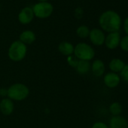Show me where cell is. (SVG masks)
Returning <instances> with one entry per match:
<instances>
[{
  "label": "cell",
  "instance_id": "obj_1",
  "mask_svg": "<svg viewBox=\"0 0 128 128\" xmlns=\"http://www.w3.org/2000/svg\"><path fill=\"white\" fill-rule=\"evenodd\" d=\"M99 24L102 30L108 33L118 32L121 26V18L116 12L108 10L100 16Z\"/></svg>",
  "mask_w": 128,
  "mask_h": 128
},
{
  "label": "cell",
  "instance_id": "obj_2",
  "mask_svg": "<svg viewBox=\"0 0 128 128\" xmlns=\"http://www.w3.org/2000/svg\"><path fill=\"white\" fill-rule=\"evenodd\" d=\"M29 88L22 83H15L8 88V97L12 101H22L28 97Z\"/></svg>",
  "mask_w": 128,
  "mask_h": 128
},
{
  "label": "cell",
  "instance_id": "obj_3",
  "mask_svg": "<svg viewBox=\"0 0 128 128\" xmlns=\"http://www.w3.org/2000/svg\"><path fill=\"white\" fill-rule=\"evenodd\" d=\"M27 53V47L19 40L13 42L8 51V57L14 62H20L24 60Z\"/></svg>",
  "mask_w": 128,
  "mask_h": 128
},
{
  "label": "cell",
  "instance_id": "obj_4",
  "mask_svg": "<svg viewBox=\"0 0 128 128\" xmlns=\"http://www.w3.org/2000/svg\"><path fill=\"white\" fill-rule=\"evenodd\" d=\"M73 54L80 60L90 61L94 58L95 50L90 44L85 42H80L75 46Z\"/></svg>",
  "mask_w": 128,
  "mask_h": 128
},
{
  "label": "cell",
  "instance_id": "obj_5",
  "mask_svg": "<svg viewBox=\"0 0 128 128\" xmlns=\"http://www.w3.org/2000/svg\"><path fill=\"white\" fill-rule=\"evenodd\" d=\"M32 11L35 17L40 19H45L52 14L54 7L48 2H39L34 5Z\"/></svg>",
  "mask_w": 128,
  "mask_h": 128
},
{
  "label": "cell",
  "instance_id": "obj_6",
  "mask_svg": "<svg viewBox=\"0 0 128 128\" xmlns=\"http://www.w3.org/2000/svg\"><path fill=\"white\" fill-rule=\"evenodd\" d=\"M89 38L91 43L96 46H101L104 44L106 36L103 31L100 29L94 28L90 31Z\"/></svg>",
  "mask_w": 128,
  "mask_h": 128
},
{
  "label": "cell",
  "instance_id": "obj_7",
  "mask_svg": "<svg viewBox=\"0 0 128 128\" xmlns=\"http://www.w3.org/2000/svg\"><path fill=\"white\" fill-rule=\"evenodd\" d=\"M120 36L118 32H109L106 36L105 39V45L108 49L114 50L116 49L120 42Z\"/></svg>",
  "mask_w": 128,
  "mask_h": 128
},
{
  "label": "cell",
  "instance_id": "obj_8",
  "mask_svg": "<svg viewBox=\"0 0 128 128\" xmlns=\"http://www.w3.org/2000/svg\"><path fill=\"white\" fill-rule=\"evenodd\" d=\"M120 82V78L118 74L109 72L103 77V83L108 88H117Z\"/></svg>",
  "mask_w": 128,
  "mask_h": 128
},
{
  "label": "cell",
  "instance_id": "obj_9",
  "mask_svg": "<svg viewBox=\"0 0 128 128\" xmlns=\"http://www.w3.org/2000/svg\"><path fill=\"white\" fill-rule=\"evenodd\" d=\"M35 15L32 11V8L30 7H25L18 14V20L22 24H30Z\"/></svg>",
  "mask_w": 128,
  "mask_h": 128
},
{
  "label": "cell",
  "instance_id": "obj_10",
  "mask_svg": "<svg viewBox=\"0 0 128 128\" xmlns=\"http://www.w3.org/2000/svg\"><path fill=\"white\" fill-rule=\"evenodd\" d=\"M90 70L96 77H101L104 75L106 71L105 63L102 60H94L90 66Z\"/></svg>",
  "mask_w": 128,
  "mask_h": 128
},
{
  "label": "cell",
  "instance_id": "obj_11",
  "mask_svg": "<svg viewBox=\"0 0 128 128\" xmlns=\"http://www.w3.org/2000/svg\"><path fill=\"white\" fill-rule=\"evenodd\" d=\"M14 105L13 101L8 98H3L0 101V112L4 115H10L14 112Z\"/></svg>",
  "mask_w": 128,
  "mask_h": 128
},
{
  "label": "cell",
  "instance_id": "obj_12",
  "mask_svg": "<svg viewBox=\"0 0 128 128\" xmlns=\"http://www.w3.org/2000/svg\"><path fill=\"white\" fill-rule=\"evenodd\" d=\"M108 128H128V122L120 115L112 116L109 120Z\"/></svg>",
  "mask_w": 128,
  "mask_h": 128
},
{
  "label": "cell",
  "instance_id": "obj_13",
  "mask_svg": "<svg viewBox=\"0 0 128 128\" xmlns=\"http://www.w3.org/2000/svg\"><path fill=\"white\" fill-rule=\"evenodd\" d=\"M125 62L119 58H113L108 63V68L111 72L114 73H120L123 68L125 66Z\"/></svg>",
  "mask_w": 128,
  "mask_h": 128
},
{
  "label": "cell",
  "instance_id": "obj_14",
  "mask_svg": "<svg viewBox=\"0 0 128 128\" xmlns=\"http://www.w3.org/2000/svg\"><path fill=\"white\" fill-rule=\"evenodd\" d=\"M74 48L75 46L69 42L64 41L59 44L58 45V50L60 53H61L62 55L69 56L70 55H72L74 53Z\"/></svg>",
  "mask_w": 128,
  "mask_h": 128
},
{
  "label": "cell",
  "instance_id": "obj_15",
  "mask_svg": "<svg viewBox=\"0 0 128 128\" xmlns=\"http://www.w3.org/2000/svg\"><path fill=\"white\" fill-rule=\"evenodd\" d=\"M36 36L33 31L32 30H24L22 32L19 37V41L23 42L24 44H31L36 41Z\"/></svg>",
  "mask_w": 128,
  "mask_h": 128
},
{
  "label": "cell",
  "instance_id": "obj_16",
  "mask_svg": "<svg viewBox=\"0 0 128 128\" xmlns=\"http://www.w3.org/2000/svg\"><path fill=\"white\" fill-rule=\"evenodd\" d=\"M90 66L91 64L90 61L87 60H80L78 61L76 67L75 68L78 73L81 75H85L88 73V72L90 70Z\"/></svg>",
  "mask_w": 128,
  "mask_h": 128
},
{
  "label": "cell",
  "instance_id": "obj_17",
  "mask_svg": "<svg viewBox=\"0 0 128 128\" xmlns=\"http://www.w3.org/2000/svg\"><path fill=\"white\" fill-rule=\"evenodd\" d=\"M122 106L120 102H114L109 106V112L113 116H117L120 115L122 112Z\"/></svg>",
  "mask_w": 128,
  "mask_h": 128
},
{
  "label": "cell",
  "instance_id": "obj_18",
  "mask_svg": "<svg viewBox=\"0 0 128 128\" xmlns=\"http://www.w3.org/2000/svg\"><path fill=\"white\" fill-rule=\"evenodd\" d=\"M90 29L85 26V25H82L78 26L76 30V34L77 36L81 38H85L89 36L90 34Z\"/></svg>",
  "mask_w": 128,
  "mask_h": 128
},
{
  "label": "cell",
  "instance_id": "obj_19",
  "mask_svg": "<svg viewBox=\"0 0 128 128\" xmlns=\"http://www.w3.org/2000/svg\"><path fill=\"white\" fill-rule=\"evenodd\" d=\"M119 76L120 78V80L122 79L126 83H128V64H126L125 66L120 71Z\"/></svg>",
  "mask_w": 128,
  "mask_h": 128
},
{
  "label": "cell",
  "instance_id": "obj_20",
  "mask_svg": "<svg viewBox=\"0 0 128 128\" xmlns=\"http://www.w3.org/2000/svg\"><path fill=\"white\" fill-rule=\"evenodd\" d=\"M78 61H79V60L75 55H73V54L67 56V62H68V64L70 66H72L73 68L76 67Z\"/></svg>",
  "mask_w": 128,
  "mask_h": 128
},
{
  "label": "cell",
  "instance_id": "obj_21",
  "mask_svg": "<svg viewBox=\"0 0 128 128\" xmlns=\"http://www.w3.org/2000/svg\"><path fill=\"white\" fill-rule=\"evenodd\" d=\"M119 46L124 51L128 52V36L127 35L124 36L122 38H120Z\"/></svg>",
  "mask_w": 128,
  "mask_h": 128
},
{
  "label": "cell",
  "instance_id": "obj_22",
  "mask_svg": "<svg viewBox=\"0 0 128 128\" xmlns=\"http://www.w3.org/2000/svg\"><path fill=\"white\" fill-rule=\"evenodd\" d=\"M91 128H108V126L102 121H96L92 125Z\"/></svg>",
  "mask_w": 128,
  "mask_h": 128
},
{
  "label": "cell",
  "instance_id": "obj_23",
  "mask_svg": "<svg viewBox=\"0 0 128 128\" xmlns=\"http://www.w3.org/2000/svg\"><path fill=\"white\" fill-rule=\"evenodd\" d=\"M0 96L2 97H6L8 96V89L6 88H1L0 89Z\"/></svg>",
  "mask_w": 128,
  "mask_h": 128
},
{
  "label": "cell",
  "instance_id": "obj_24",
  "mask_svg": "<svg viewBox=\"0 0 128 128\" xmlns=\"http://www.w3.org/2000/svg\"><path fill=\"white\" fill-rule=\"evenodd\" d=\"M82 13H83V12H82V10L80 8H76V11H75V14H76V18H80L82 17Z\"/></svg>",
  "mask_w": 128,
  "mask_h": 128
},
{
  "label": "cell",
  "instance_id": "obj_25",
  "mask_svg": "<svg viewBox=\"0 0 128 128\" xmlns=\"http://www.w3.org/2000/svg\"><path fill=\"white\" fill-rule=\"evenodd\" d=\"M124 30L125 32L128 36V17L124 20Z\"/></svg>",
  "mask_w": 128,
  "mask_h": 128
},
{
  "label": "cell",
  "instance_id": "obj_26",
  "mask_svg": "<svg viewBox=\"0 0 128 128\" xmlns=\"http://www.w3.org/2000/svg\"><path fill=\"white\" fill-rule=\"evenodd\" d=\"M39 2H48V0H38Z\"/></svg>",
  "mask_w": 128,
  "mask_h": 128
},
{
  "label": "cell",
  "instance_id": "obj_27",
  "mask_svg": "<svg viewBox=\"0 0 128 128\" xmlns=\"http://www.w3.org/2000/svg\"><path fill=\"white\" fill-rule=\"evenodd\" d=\"M55 128H60V127H55Z\"/></svg>",
  "mask_w": 128,
  "mask_h": 128
}]
</instances>
